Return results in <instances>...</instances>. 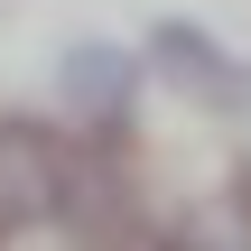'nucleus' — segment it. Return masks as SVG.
<instances>
[{
	"instance_id": "nucleus-1",
	"label": "nucleus",
	"mask_w": 251,
	"mask_h": 251,
	"mask_svg": "<svg viewBox=\"0 0 251 251\" xmlns=\"http://www.w3.org/2000/svg\"><path fill=\"white\" fill-rule=\"evenodd\" d=\"M75 186H84V168L65 158V140L9 112V121H0V233L75 214Z\"/></svg>"
},
{
	"instance_id": "nucleus-2",
	"label": "nucleus",
	"mask_w": 251,
	"mask_h": 251,
	"mask_svg": "<svg viewBox=\"0 0 251 251\" xmlns=\"http://www.w3.org/2000/svg\"><path fill=\"white\" fill-rule=\"evenodd\" d=\"M149 65H158L177 93H196L205 112H251V65L214 28H196V19H158V28H149Z\"/></svg>"
},
{
	"instance_id": "nucleus-3",
	"label": "nucleus",
	"mask_w": 251,
	"mask_h": 251,
	"mask_svg": "<svg viewBox=\"0 0 251 251\" xmlns=\"http://www.w3.org/2000/svg\"><path fill=\"white\" fill-rule=\"evenodd\" d=\"M56 93H65L93 130H130V112H140V56L112 47V37H75L65 65H56Z\"/></svg>"
}]
</instances>
